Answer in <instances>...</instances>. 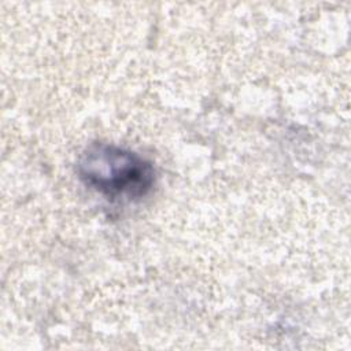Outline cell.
<instances>
[{
  "mask_svg": "<svg viewBox=\"0 0 351 351\" xmlns=\"http://www.w3.org/2000/svg\"><path fill=\"white\" fill-rule=\"evenodd\" d=\"M81 181L110 200H137L151 192L155 171L138 154L107 143H93L81 154Z\"/></svg>",
  "mask_w": 351,
  "mask_h": 351,
  "instance_id": "6da1fadb",
  "label": "cell"
}]
</instances>
